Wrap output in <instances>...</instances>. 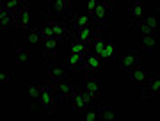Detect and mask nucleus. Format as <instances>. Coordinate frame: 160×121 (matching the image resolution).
Listing matches in <instances>:
<instances>
[{"label": "nucleus", "mask_w": 160, "mask_h": 121, "mask_svg": "<svg viewBox=\"0 0 160 121\" xmlns=\"http://www.w3.org/2000/svg\"><path fill=\"white\" fill-rule=\"evenodd\" d=\"M109 30L110 29L107 30L96 29V36H94L91 48L96 52V55L100 59H112V61H116V57H118V45H116L114 38L110 36Z\"/></svg>", "instance_id": "obj_1"}, {"label": "nucleus", "mask_w": 160, "mask_h": 121, "mask_svg": "<svg viewBox=\"0 0 160 121\" xmlns=\"http://www.w3.org/2000/svg\"><path fill=\"white\" fill-rule=\"evenodd\" d=\"M45 18H46L45 25L39 29L41 36H50V38H55V39L62 41V43H66V41L71 39L73 32H69L66 22H62V20H55V18H50V16H45Z\"/></svg>", "instance_id": "obj_2"}, {"label": "nucleus", "mask_w": 160, "mask_h": 121, "mask_svg": "<svg viewBox=\"0 0 160 121\" xmlns=\"http://www.w3.org/2000/svg\"><path fill=\"white\" fill-rule=\"evenodd\" d=\"M92 23H94V29H103L107 30L112 27V20H114V13L110 7L109 2H98V6L94 7V11L89 13Z\"/></svg>", "instance_id": "obj_3"}, {"label": "nucleus", "mask_w": 160, "mask_h": 121, "mask_svg": "<svg viewBox=\"0 0 160 121\" xmlns=\"http://www.w3.org/2000/svg\"><path fill=\"white\" fill-rule=\"evenodd\" d=\"M71 75V69H68L62 63L59 61H46L45 66V84H50V86H55L57 82H61L62 78Z\"/></svg>", "instance_id": "obj_4"}, {"label": "nucleus", "mask_w": 160, "mask_h": 121, "mask_svg": "<svg viewBox=\"0 0 160 121\" xmlns=\"http://www.w3.org/2000/svg\"><path fill=\"white\" fill-rule=\"evenodd\" d=\"M116 68L119 69V71H130L132 68H135L141 64V53L133 48V45L128 46V52L121 53L116 57Z\"/></svg>", "instance_id": "obj_5"}, {"label": "nucleus", "mask_w": 160, "mask_h": 121, "mask_svg": "<svg viewBox=\"0 0 160 121\" xmlns=\"http://www.w3.org/2000/svg\"><path fill=\"white\" fill-rule=\"evenodd\" d=\"M39 105L43 114H52L55 107H57V96H55V89L50 84H45L41 87V96H39Z\"/></svg>", "instance_id": "obj_6"}, {"label": "nucleus", "mask_w": 160, "mask_h": 121, "mask_svg": "<svg viewBox=\"0 0 160 121\" xmlns=\"http://www.w3.org/2000/svg\"><path fill=\"white\" fill-rule=\"evenodd\" d=\"M71 14V2L69 0H55V2H46L45 16H53L57 20L59 16H69Z\"/></svg>", "instance_id": "obj_7"}, {"label": "nucleus", "mask_w": 160, "mask_h": 121, "mask_svg": "<svg viewBox=\"0 0 160 121\" xmlns=\"http://www.w3.org/2000/svg\"><path fill=\"white\" fill-rule=\"evenodd\" d=\"M91 105H96V103L87 96L86 91H82V87H75L73 94H71V110L75 114H80V112H84Z\"/></svg>", "instance_id": "obj_8"}, {"label": "nucleus", "mask_w": 160, "mask_h": 121, "mask_svg": "<svg viewBox=\"0 0 160 121\" xmlns=\"http://www.w3.org/2000/svg\"><path fill=\"white\" fill-rule=\"evenodd\" d=\"M133 48L137 52L146 55H157L158 52V36H141L137 43H133Z\"/></svg>", "instance_id": "obj_9"}, {"label": "nucleus", "mask_w": 160, "mask_h": 121, "mask_svg": "<svg viewBox=\"0 0 160 121\" xmlns=\"http://www.w3.org/2000/svg\"><path fill=\"white\" fill-rule=\"evenodd\" d=\"M160 94V75L158 71H153L149 73L146 82L142 84V96L146 100H151V98H158Z\"/></svg>", "instance_id": "obj_10"}, {"label": "nucleus", "mask_w": 160, "mask_h": 121, "mask_svg": "<svg viewBox=\"0 0 160 121\" xmlns=\"http://www.w3.org/2000/svg\"><path fill=\"white\" fill-rule=\"evenodd\" d=\"M80 87H82V91H86V94L94 103H100V80H98V77L87 73L86 80H84V84Z\"/></svg>", "instance_id": "obj_11"}, {"label": "nucleus", "mask_w": 160, "mask_h": 121, "mask_svg": "<svg viewBox=\"0 0 160 121\" xmlns=\"http://www.w3.org/2000/svg\"><path fill=\"white\" fill-rule=\"evenodd\" d=\"M86 57H87V53H71L69 52L61 63H62L68 69H71V71H75V69H82V71H84Z\"/></svg>", "instance_id": "obj_12"}, {"label": "nucleus", "mask_w": 160, "mask_h": 121, "mask_svg": "<svg viewBox=\"0 0 160 121\" xmlns=\"http://www.w3.org/2000/svg\"><path fill=\"white\" fill-rule=\"evenodd\" d=\"M100 69H102V59L96 55V52L89 48V52H87V57H86V64H84V71L89 73V75H94L96 77L100 73Z\"/></svg>", "instance_id": "obj_13"}, {"label": "nucleus", "mask_w": 160, "mask_h": 121, "mask_svg": "<svg viewBox=\"0 0 160 121\" xmlns=\"http://www.w3.org/2000/svg\"><path fill=\"white\" fill-rule=\"evenodd\" d=\"M53 89H55V96H57V102H61V100L71 98V94H73V91H75V86L71 84L69 77H66V78H62L61 82H57V84L53 86Z\"/></svg>", "instance_id": "obj_14"}, {"label": "nucleus", "mask_w": 160, "mask_h": 121, "mask_svg": "<svg viewBox=\"0 0 160 121\" xmlns=\"http://www.w3.org/2000/svg\"><path fill=\"white\" fill-rule=\"evenodd\" d=\"M14 63H16V68L18 69H23L27 71L29 69V52L25 46H20L18 43H14Z\"/></svg>", "instance_id": "obj_15"}, {"label": "nucleus", "mask_w": 160, "mask_h": 121, "mask_svg": "<svg viewBox=\"0 0 160 121\" xmlns=\"http://www.w3.org/2000/svg\"><path fill=\"white\" fill-rule=\"evenodd\" d=\"M69 22L71 27H78V29H94V23H92L89 13H78V14H69Z\"/></svg>", "instance_id": "obj_16"}, {"label": "nucleus", "mask_w": 160, "mask_h": 121, "mask_svg": "<svg viewBox=\"0 0 160 121\" xmlns=\"http://www.w3.org/2000/svg\"><path fill=\"white\" fill-rule=\"evenodd\" d=\"M148 75L149 73L139 64V66H135V68H132L128 71V80H130L132 86H142L146 82V78H148Z\"/></svg>", "instance_id": "obj_17"}, {"label": "nucleus", "mask_w": 160, "mask_h": 121, "mask_svg": "<svg viewBox=\"0 0 160 121\" xmlns=\"http://www.w3.org/2000/svg\"><path fill=\"white\" fill-rule=\"evenodd\" d=\"M73 36L86 46H91L92 41H94V36H96V29H78V27H73Z\"/></svg>", "instance_id": "obj_18"}, {"label": "nucleus", "mask_w": 160, "mask_h": 121, "mask_svg": "<svg viewBox=\"0 0 160 121\" xmlns=\"http://www.w3.org/2000/svg\"><path fill=\"white\" fill-rule=\"evenodd\" d=\"M41 43H43V50H45V61H50V53L53 55L57 45H61L62 41L55 39V38H50V36H41Z\"/></svg>", "instance_id": "obj_19"}, {"label": "nucleus", "mask_w": 160, "mask_h": 121, "mask_svg": "<svg viewBox=\"0 0 160 121\" xmlns=\"http://www.w3.org/2000/svg\"><path fill=\"white\" fill-rule=\"evenodd\" d=\"M41 87L43 86H29V100H30V110L32 112H41V105H39Z\"/></svg>", "instance_id": "obj_20"}, {"label": "nucleus", "mask_w": 160, "mask_h": 121, "mask_svg": "<svg viewBox=\"0 0 160 121\" xmlns=\"http://www.w3.org/2000/svg\"><path fill=\"white\" fill-rule=\"evenodd\" d=\"M128 14H130V22L141 20L144 14V4L139 0H130L128 2Z\"/></svg>", "instance_id": "obj_21"}, {"label": "nucleus", "mask_w": 160, "mask_h": 121, "mask_svg": "<svg viewBox=\"0 0 160 121\" xmlns=\"http://www.w3.org/2000/svg\"><path fill=\"white\" fill-rule=\"evenodd\" d=\"M98 119L114 121L116 119V109H114V105H98Z\"/></svg>", "instance_id": "obj_22"}, {"label": "nucleus", "mask_w": 160, "mask_h": 121, "mask_svg": "<svg viewBox=\"0 0 160 121\" xmlns=\"http://www.w3.org/2000/svg\"><path fill=\"white\" fill-rule=\"evenodd\" d=\"M16 27H20V29H30V25H29V4H25V6L18 11Z\"/></svg>", "instance_id": "obj_23"}, {"label": "nucleus", "mask_w": 160, "mask_h": 121, "mask_svg": "<svg viewBox=\"0 0 160 121\" xmlns=\"http://www.w3.org/2000/svg\"><path fill=\"white\" fill-rule=\"evenodd\" d=\"M89 48L91 46H86L84 43H80L75 36H71V39H69V52L71 53H87Z\"/></svg>", "instance_id": "obj_24"}, {"label": "nucleus", "mask_w": 160, "mask_h": 121, "mask_svg": "<svg viewBox=\"0 0 160 121\" xmlns=\"http://www.w3.org/2000/svg\"><path fill=\"white\" fill-rule=\"evenodd\" d=\"M132 29H139L142 32V36H157V30L149 29L148 25L144 23L142 18H141V20H133V22H132Z\"/></svg>", "instance_id": "obj_25"}, {"label": "nucleus", "mask_w": 160, "mask_h": 121, "mask_svg": "<svg viewBox=\"0 0 160 121\" xmlns=\"http://www.w3.org/2000/svg\"><path fill=\"white\" fill-rule=\"evenodd\" d=\"M84 112H86V118H84L86 121H94V119H98V103H96V105H91V107H87Z\"/></svg>", "instance_id": "obj_26"}, {"label": "nucleus", "mask_w": 160, "mask_h": 121, "mask_svg": "<svg viewBox=\"0 0 160 121\" xmlns=\"http://www.w3.org/2000/svg\"><path fill=\"white\" fill-rule=\"evenodd\" d=\"M11 80H12V71L4 69V71L0 73V84H2V86H7V84H11Z\"/></svg>", "instance_id": "obj_27"}, {"label": "nucleus", "mask_w": 160, "mask_h": 121, "mask_svg": "<svg viewBox=\"0 0 160 121\" xmlns=\"http://www.w3.org/2000/svg\"><path fill=\"white\" fill-rule=\"evenodd\" d=\"M142 20H144V23L148 25L149 29L157 30V14H153V16H148V18H142Z\"/></svg>", "instance_id": "obj_28"}, {"label": "nucleus", "mask_w": 160, "mask_h": 121, "mask_svg": "<svg viewBox=\"0 0 160 121\" xmlns=\"http://www.w3.org/2000/svg\"><path fill=\"white\" fill-rule=\"evenodd\" d=\"M41 39V34L38 29H30V36H29V43H38Z\"/></svg>", "instance_id": "obj_29"}, {"label": "nucleus", "mask_w": 160, "mask_h": 121, "mask_svg": "<svg viewBox=\"0 0 160 121\" xmlns=\"http://www.w3.org/2000/svg\"><path fill=\"white\" fill-rule=\"evenodd\" d=\"M98 6V0H87V11L91 13V11H94V7Z\"/></svg>", "instance_id": "obj_30"}]
</instances>
